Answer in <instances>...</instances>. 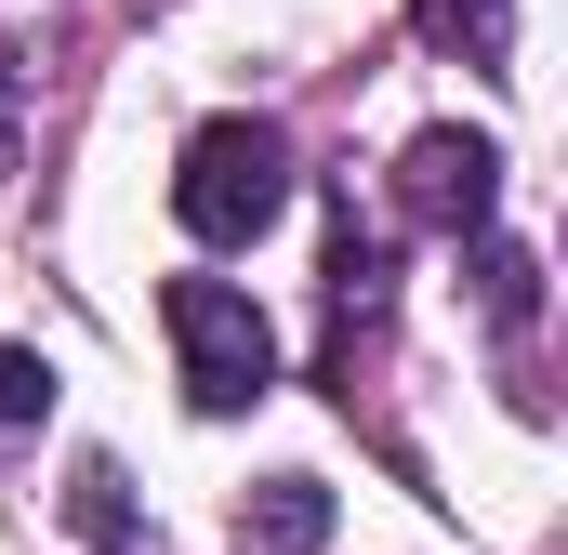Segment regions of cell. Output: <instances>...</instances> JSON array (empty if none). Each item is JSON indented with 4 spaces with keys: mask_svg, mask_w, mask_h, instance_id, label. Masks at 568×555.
I'll return each instance as SVG.
<instances>
[{
    "mask_svg": "<svg viewBox=\"0 0 568 555\" xmlns=\"http://www.w3.org/2000/svg\"><path fill=\"white\" fill-rule=\"evenodd\" d=\"M159 317H172V357H185V411H252V397L278 384V331H265L252 291H225V278H172Z\"/></svg>",
    "mask_w": 568,
    "mask_h": 555,
    "instance_id": "cell-2",
    "label": "cell"
},
{
    "mask_svg": "<svg viewBox=\"0 0 568 555\" xmlns=\"http://www.w3.org/2000/svg\"><path fill=\"white\" fill-rule=\"evenodd\" d=\"M317 543H331V490H317V476L239 490V555H317Z\"/></svg>",
    "mask_w": 568,
    "mask_h": 555,
    "instance_id": "cell-4",
    "label": "cell"
},
{
    "mask_svg": "<svg viewBox=\"0 0 568 555\" xmlns=\"http://www.w3.org/2000/svg\"><path fill=\"white\" fill-rule=\"evenodd\" d=\"M489 199H503V145L489 133H410V159H397V212H410V225L476 239Z\"/></svg>",
    "mask_w": 568,
    "mask_h": 555,
    "instance_id": "cell-3",
    "label": "cell"
},
{
    "mask_svg": "<svg viewBox=\"0 0 568 555\" xmlns=\"http://www.w3.org/2000/svg\"><path fill=\"white\" fill-rule=\"evenodd\" d=\"M40 411H53V371H40L27 344H0V450H13V436H27Z\"/></svg>",
    "mask_w": 568,
    "mask_h": 555,
    "instance_id": "cell-7",
    "label": "cell"
},
{
    "mask_svg": "<svg viewBox=\"0 0 568 555\" xmlns=\"http://www.w3.org/2000/svg\"><path fill=\"white\" fill-rule=\"evenodd\" d=\"M410 27H424L436 53H463V67H503L516 53V0H410Z\"/></svg>",
    "mask_w": 568,
    "mask_h": 555,
    "instance_id": "cell-5",
    "label": "cell"
},
{
    "mask_svg": "<svg viewBox=\"0 0 568 555\" xmlns=\"http://www.w3.org/2000/svg\"><path fill=\"white\" fill-rule=\"evenodd\" d=\"M291 199V133L278 120H199L185 159H172V212H185V239H212V252H239V239H265Z\"/></svg>",
    "mask_w": 568,
    "mask_h": 555,
    "instance_id": "cell-1",
    "label": "cell"
},
{
    "mask_svg": "<svg viewBox=\"0 0 568 555\" xmlns=\"http://www.w3.org/2000/svg\"><path fill=\"white\" fill-rule=\"evenodd\" d=\"M476 278H489V317H529V252H476Z\"/></svg>",
    "mask_w": 568,
    "mask_h": 555,
    "instance_id": "cell-8",
    "label": "cell"
},
{
    "mask_svg": "<svg viewBox=\"0 0 568 555\" xmlns=\"http://www.w3.org/2000/svg\"><path fill=\"white\" fill-rule=\"evenodd\" d=\"M331 291H344V317H357V304H384V239L357 225V199L331 212Z\"/></svg>",
    "mask_w": 568,
    "mask_h": 555,
    "instance_id": "cell-6",
    "label": "cell"
}]
</instances>
